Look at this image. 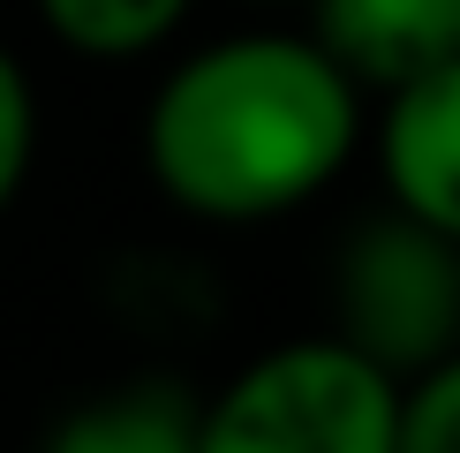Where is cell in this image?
Wrapping results in <instances>:
<instances>
[{"label":"cell","mask_w":460,"mask_h":453,"mask_svg":"<svg viewBox=\"0 0 460 453\" xmlns=\"http://www.w3.org/2000/svg\"><path fill=\"white\" fill-rule=\"evenodd\" d=\"M310 8L317 38L370 91H400L460 53V0H310Z\"/></svg>","instance_id":"cell-5"},{"label":"cell","mask_w":460,"mask_h":453,"mask_svg":"<svg viewBox=\"0 0 460 453\" xmlns=\"http://www.w3.org/2000/svg\"><path fill=\"white\" fill-rule=\"evenodd\" d=\"M377 174L393 204L460 235V53L446 68L385 91L377 113Z\"/></svg>","instance_id":"cell-4"},{"label":"cell","mask_w":460,"mask_h":453,"mask_svg":"<svg viewBox=\"0 0 460 453\" xmlns=\"http://www.w3.org/2000/svg\"><path fill=\"white\" fill-rule=\"evenodd\" d=\"M53 453H204V401L174 378H128L53 423Z\"/></svg>","instance_id":"cell-6"},{"label":"cell","mask_w":460,"mask_h":453,"mask_svg":"<svg viewBox=\"0 0 460 453\" xmlns=\"http://www.w3.org/2000/svg\"><path fill=\"white\" fill-rule=\"evenodd\" d=\"M400 453H460V348L408 378V439Z\"/></svg>","instance_id":"cell-8"},{"label":"cell","mask_w":460,"mask_h":453,"mask_svg":"<svg viewBox=\"0 0 460 453\" xmlns=\"http://www.w3.org/2000/svg\"><path fill=\"white\" fill-rule=\"evenodd\" d=\"M46 31L91 61H137L181 31L189 0H38Z\"/></svg>","instance_id":"cell-7"},{"label":"cell","mask_w":460,"mask_h":453,"mask_svg":"<svg viewBox=\"0 0 460 453\" xmlns=\"http://www.w3.org/2000/svg\"><path fill=\"white\" fill-rule=\"evenodd\" d=\"M408 378L370 348L287 340L204 401V453H400Z\"/></svg>","instance_id":"cell-2"},{"label":"cell","mask_w":460,"mask_h":453,"mask_svg":"<svg viewBox=\"0 0 460 453\" xmlns=\"http://www.w3.org/2000/svg\"><path fill=\"white\" fill-rule=\"evenodd\" d=\"M31 151H38V99H31V76L15 53H0V219H8L15 189L31 174Z\"/></svg>","instance_id":"cell-9"},{"label":"cell","mask_w":460,"mask_h":453,"mask_svg":"<svg viewBox=\"0 0 460 453\" xmlns=\"http://www.w3.org/2000/svg\"><path fill=\"white\" fill-rule=\"evenodd\" d=\"M332 310L355 348H370L400 378H423L460 348V235L393 204L385 219L348 235Z\"/></svg>","instance_id":"cell-3"},{"label":"cell","mask_w":460,"mask_h":453,"mask_svg":"<svg viewBox=\"0 0 460 453\" xmlns=\"http://www.w3.org/2000/svg\"><path fill=\"white\" fill-rule=\"evenodd\" d=\"M362 144V84L324 38H219L144 113V166L181 212L249 226L310 204Z\"/></svg>","instance_id":"cell-1"}]
</instances>
